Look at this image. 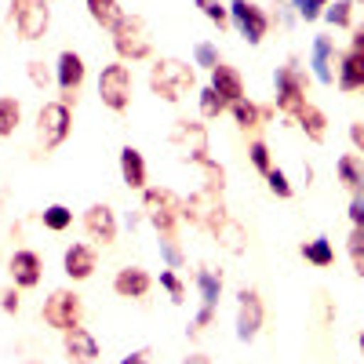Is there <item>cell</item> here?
Masks as SVG:
<instances>
[{
	"mask_svg": "<svg viewBox=\"0 0 364 364\" xmlns=\"http://www.w3.org/2000/svg\"><path fill=\"white\" fill-rule=\"evenodd\" d=\"M29 364H33V360H29Z\"/></svg>",
	"mask_w": 364,
	"mask_h": 364,
	"instance_id": "53",
	"label": "cell"
},
{
	"mask_svg": "<svg viewBox=\"0 0 364 364\" xmlns=\"http://www.w3.org/2000/svg\"><path fill=\"white\" fill-rule=\"evenodd\" d=\"M248 154H252V164H255V171H262V175H269V171H273V161H269V146H266V142H252V146H248Z\"/></svg>",
	"mask_w": 364,
	"mask_h": 364,
	"instance_id": "42",
	"label": "cell"
},
{
	"mask_svg": "<svg viewBox=\"0 0 364 364\" xmlns=\"http://www.w3.org/2000/svg\"><path fill=\"white\" fill-rule=\"evenodd\" d=\"M84 230L91 233V240H99V245H113V240H117L113 208H109V204H91V208L84 211Z\"/></svg>",
	"mask_w": 364,
	"mask_h": 364,
	"instance_id": "14",
	"label": "cell"
},
{
	"mask_svg": "<svg viewBox=\"0 0 364 364\" xmlns=\"http://www.w3.org/2000/svg\"><path fill=\"white\" fill-rule=\"evenodd\" d=\"M84 84V58L77 55V51H63L58 55V87L66 91V106L77 99V87Z\"/></svg>",
	"mask_w": 364,
	"mask_h": 364,
	"instance_id": "16",
	"label": "cell"
},
{
	"mask_svg": "<svg viewBox=\"0 0 364 364\" xmlns=\"http://www.w3.org/2000/svg\"><path fill=\"white\" fill-rule=\"evenodd\" d=\"M350 223L353 226H364V197H353L350 200Z\"/></svg>",
	"mask_w": 364,
	"mask_h": 364,
	"instance_id": "47",
	"label": "cell"
},
{
	"mask_svg": "<svg viewBox=\"0 0 364 364\" xmlns=\"http://www.w3.org/2000/svg\"><path fill=\"white\" fill-rule=\"evenodd\" d=\"M353 4H364V0H353Z\"/></svg>",
	"mask_w": 364,
	"mask_h": 364,
	"instance_id": "52",
	"label": "cell"
},
{
	"mask_svg": "<svg viewBox=\"0 0 364 364\" xmlns=\"http://www.w3.org/2000/svg\"><path fill=\"white\" fill-rule=\"evenodd\" d=\"M336 171H339V182L353 197H364V157L360 154H343Z\"/></svg>",
	"mask_w": 364,
	"mask_h": 364,
	"instance_id": "22",
	"label": "cell"
},
{
	"mask_svg": "<svg viewBox=\"0 0 364 364\" xmlns=\"http://www.w3.org/2000/svg\"><path fill=\"white\" fill-rule=\"evenodd\" d=\"M149 288H154V281H149V273L142 266H124L117 273V281H113V291L120 299H142Z\"/></svg>",
	"mask_w": 364,
	"mask_h": 364,
	"instance_id": "18",
	"label": "cell"
},
{
	"mask_svg": "<svg viewBox=\"0 0 364 364\" xmlns=\"http://www.w3.org/2000/svg\"><path fill=\"white\" fill-rule=\"evenodd\" d=\"M113 48H117L120 58H132V63H139V58H149L154 44H149L146 22H142L139 15H124V18H120V26L113 29Z\"/></svg>",
	"mask_w": 364,
	"mask_h": 364,
	"instance_id": "6",
	"label": "cell"
},
{
	"mask_svg": "<svg viewBox=\"0 0 364 364\" xmlns=\"http://www.w3.org/2000/svg\"><path fill=\"white\" fill-rule=\"evenodd\" d=\"M18 120H22V106L15 99H8V95H0V139L15 135Z\"/></svg>",
	"mask_w": 364,
	"mask_h": 364,
	"instance_id": "29",
	"label": "cell"
},
{
	"mask_svg": "<svg viewBox=\"0 0 364 364\" xmlns=\"http://www.w3.org/2000/svg\"><path fill=\"white\" fill-rule=\"evenodd\" d=\"M266 182H269V193H273V197H281V200L291 197V182H288V175H284L281 168H273V171L266 175Z\"/></svg>",
	"mask_w": 364,
	"mask_h": 364,
	"instance_id": "39",
	"label": "cell"
},
{
	"mask_svg": "<svg viewBox=\"0 0 364 364\" xmlns=\"http://www.w3.org/2000/svg\"><path fill=\"white\" fill-rule=\"evenodd\" d=\"M120 364H154V350H135V353H128L124 360H120Z\"/></svg>",
	"mask_w": 364,
	"mask_h": 364,
	"instance_id": "45",
	"label": "cell"
},
{
	"mask_svg": "<svg viewBox=\"0 0 364 364\" xmlns=\"http://www.w3.org/2000/svg\"><path fill=\"white\" fill-rule=\"evenodd\" d=\"M350 142L357 146V154H364V120H353L350 124Z\"/></svg>",
	"mask_w": 364,
	"mask_h": 364,
	"instance_id": "46",
	"label": "cell"
},
{
	"mask_svg": "<svg viewBox=\"0 0 364 364\" xmlns=\"http://www.w3.org/2000/svg\"><path fill=\"white\" fill-rule=\"evenodd\" d=\"M193 58H197V66H204V70H215L219 66V51H215V44H208V41H197Z\"/></svg>",
	"mask_w": 364,
	"mask_h": 364,
	"instance_id": "41",
	"label": "cell"
},
{
	"mask_svg": "<svg viewBox=\"0 0 364 364\" xmlns=\"http://www.w3.org/2000/svg\"><path fill=\"white\" fill-rule=\"evenodd\" d=\"M11 22L22 41H41L51 26V0H11Z\"/></svg>",
	"mask_w": 364,
	"mask_h": 364,
	"instance_id": "4",
	"label": "cell"
},
{
	"mask_svg": "<svg viewBox=\"0 0 364 364\" xmlns=\"http://www.w3.org/2000/svg\"><path fill=\"white\" fill-rule=\"evenodd\" d=\"M197 291H200V310L215 314L219 295H223V277L215 269H197Z\"/></svg>",
	"mask_w": 364,
	"mask_h": 364,
	"instance_id": "24",
	"label": "cell"
},
{
	"mask_svg": "<svg viewBox=\"0 0 364 364\" xmlns=\"http://www.w3.org/2000/svg\"><path fill=\"white\" fill-rule=\"evenodd\" d=\"M266 310H262V299L255 288H240L237 291V339L240 343H252L259 331H262Z\"/></svg>",
	"mask_w": 364,
	"mask_h": 364,
	"instance_id": "10",
	"label": "cell"
},
{
	"mask_svg": "<svg viewBox=\"0 0 364 364\" xmlns=\"http://www.w3.org/2000/svg\"><path fill=\"white\" fill-rule=\"evenodd\" d=\"M63 346H66V357L73 360V364H91L99 357V343H95V336H91L87 328H70V331H63Z\"/></svg>",
	"mask_w": 364,
	"mask_h": 364,
	"instance_id": "15",
	"label": "cell"
},
{
	"mask_svg": "<svg viewBox=\"0 0 364 364\" xmlns=\"http://www.w3.org/2000/svg\"><path fill=\"white\" fill-rule=\"evenodd\" d=\"M0 310H4V314H18V291L15 288L0 291Z\"/></svg>",
	"mask_w": 364,
	"mask_h": 364,
	"instance_id": "44",
	"label": "cell"
},
{
	"mask_svg": "<svg viewBox=\"0 0 364 364\" xmlns=\"http://www.w3.org/2000/svg\"><path fill=\"white\" fill-rule=\"evenodd\" d=\"M357 346H360V353H364V331H360V339H357Z\"/></svg>",
	"mask_w": 364,
	"mask_h": 364,
	"instance_id": "50",
	"label": "cell"
},
{
	"mask_svg": "<svg viewBox=\"0 0 364 364\" xmlns=\"http://www.w3.org/2000/svg\"><path fill=\"white\" fill-rule=\"evenodd\" d=\"M273 87H277V109L284 117H299L306 109V73L295 63H288L273 73Z\"/></svg>",
	"mask_w": 364,
	"mask_h": 364,
	"instance_id": "3",
	"label": "cell"
},
{
	"mask_svg": "<svg viewBox=\"0 0 364 364\" xmlns=\"http://www.w3.org/2000/svg\"><path fill=\"white\" fill-rule=\"evenodd\" d=\"M197 8L204 11V18H211L219 29H226V22H230V8L223 4V0H197Z\"/></svg>",
	"mask_w": 364,
	"mask_h": 364,
	"instance_id": "36",
	"label": "cell"
},
{
	"mask_svg": "<svg viewBox=\"0 0 364 364\" xmlns=\"http://www.w3.org/2000/svg\"><path fill=\"white\" fill-rule=\"evenodd\" d=\"M26 73H29V80H33L37 87H48V80H51V73L44 70V63H37V58H33V63L26 66Z\"/></svg>",
	"mask_w": 364,
	"mask_h": 364,
	"instance_id": "43",
	"label": "cell"
},
{
	"mask_svg": "<svg viewBox=\"0 0 364 364\" xmlns=\"http://www.w3.org/2000/svg\"><path fill=\"white\" fill-rule=\"evenodd\" d=\"M200 171H204V190L208 193H223L226 190V168L223 164H215V161H200Z\"/></svg>",
	"mask_w": 364,
	"mask_h": 364,
	"instance_id": "32",
	"label": "cell"
},
{
	"mask_svg": "<svg viewBox=\"0 0 364 364\" xmlns=\"http://www.w3.org/2000/svg\"><path fill=\"white\" fill-rule=\"evenodd\" d=\"M168 142H171L175 149H182V157H190V161H197V164L208 157V128L197 124V120H175Z\"/></svg>",
	"mask_w": 364,
	"mask_h": 364,
	"instance_id": "12",
	"label": "cell"
},
{
	"mask_svg": "<svg viewBox=\"0 0 364 364\" xmlns=\"http://www.w3.org/2000/svg\"><path fill=\"white\" fill-rule=\"evenodd\" d=\"M182 219H186L190 226H197V230L219 233L223 223L230 219V215H226V208H223V193H208V190H200V193L186 197V200H182Z\"/></svg>",
	"mask_w": 364,
	"mask_h": 364,
	"instance_id": "2",
	"label": "cell"
},
{
	"mask_svg": "<svg viewBox=\"0 0 364 364\" xmlns=\"http://www.w3.org/2000/svg\"><path fill=\"white\" fill-rule=\"evenodd\" d=\"M182 364H211V360H208L204 353H190V357H186V360H182Z\"/></svg>",
	"mask_w": 364,
	"mask_h": 364,
	"instance_id": "49",
	"label": "cell"
},
{
	"mask_svg": "<svg viewBox=\"0 0 364 364\" xmlns=\"http://www.w3.org/2000/svg\"><path fill=\"white\" fill-rule=\"evenodd\" d=\"M339 58H336V48H331V41L328 37H317L314 41V55H310V66H314V77L321 80V84H336V66Z\"/></svg>",
	"mask_w": 364,
	"mask_h": 364,
	"instance_id": "20",
	"label": "cell"
},
{
	"mask_svg": "<svg viewBox=\"0 0 364 364\" xmlns=\"http://www.w3.org/2000/svg\"><path fill=\"white\" fill-rule=\"evenodd\" d=\"M142 211L146 219L157 226V233H175L178 219H182V200L171 193V190H146L142 193Z\"/></svg>",
	"mask_w": 364,
	"mask_h": 364,
	"instance_id": "7",
	"label": "cell"
},
{
	"mask_svg": "<svg viewBox=\"0 0 364 364\" xmlns=\"http://www.w3.org/2000/svg\"><path fill=\"white\" fill-rule=\"evenodd\" d=\"M87 15H91V22H99L102 29H117L120 18H124V11H120L117 0H87Z\"/></svg>",
	"mask_w": 364,
	"mask_h": 364,
	"instance_id": "25",
	"label": "cell"
},
{
	"mask_svg": "<svg viewBox=\"0 0 364 364\" xmlns=\"http://www.w3.org/2000/svg\"><path fill=\"white\" fill-rule=\"evenodd\" d=\"M230 18L237 22L240 37L248 44H262L266 29H269V15L259 4H252V0H230Z\"/></svg>",
	"mask_w": 364,
	"mask_h": 364,
	"instance_id": "11",
	"label": "cell"
},
{
	"mask_svg": "<svg viewBox=\"0 0 364 364\" xmlns=\"http://www.w3.org/2000/svg\"><path fill=\"white\" fill-rule=\"evenodd\" d=\"M70 128H73V117H70V106L66 102H44L41 113H37V132H41V142L48 149L63 146L70 139Z\"/></svg>",
	"mask_w": 364,
	"mask_h": 364,
	"instance_id": "9",
	"label": "cell"
},
{
	"mask_svg": "<svg viewBox=\"0 0 364 364\" xmlns=\"http://www.w3.org/2000/svg\"><path fill=\"white\" fill-rule=\"evenodd\" d=\"M215 237H219V245H223L226 252L240 255V252H245V240H248V230L240 226V223H233V219H226V223H223V230H219Z\"/></svg>",
	"mask_w": 364,
	"mask_h": 364,
	"instance_id": "28",
	"label": "cell"
},
{
	"mask_svg": "<svg viewBox=\"0 0 364 364\" xmlns=\"http://www.w3.org/2000/svg\"><path fill=\"white\" fill-rule=\"evenodd\" d=\"M63 266H66V277H70V281H87L91 273H95V266H99L95 248H87V245H70L66 255H63Z\"/></svg>",
	"mask_w": 364,
	"mask_h": 364,
	"instance_id": "17",
	"label": "cell"
},
{
	"mask_svg": "<svg viewBox=\"0 0 364 364\" xmlns=\"http://www.w3.org/2000/svg\"><path fill=\"white\" fill-rule=\"evenodd\" d=\"M132 87H135V80H132V70H128L124 63H113V66H106V70L99 73V99H102V106L113 109V113H124V109H128Z\"/></svg>",
	"mask_w": 364,
	"mask_h": 364,
	"instance_id": "5",
	"label": "cell"
},
{
	"mask_svg": "<svg viewBox=\"0 0 364 364\" xmlns=\"http://www.w3.org/2000/svg\"><path fill=\"white\" fill-rule=\"evenodd\" d=\"M230 109H233V117H237V124H240V128H259V124H262V109H259L255 102H248V95H245V99H237Z\"/></svg>",
	"mask_w": 364,
	"mask_h": 364,
	"instance_id": "31",
	"label": "cell"
},
{
	"mask_svg": "<svg viewBox=\"0 0 364 364\" xmlns=\"http://www.w3.org/2000/svg\"><path fill=\"white\" fill-rule=\"evenodd\" d=\"M302 259L314 262V266H331L336 262V248H331L328 237H317V240H306V245H302Z\"/></svg>",
	"mask_w": 364,
	"mask_h": 364,
	"instance_id": "27",
	"label": "cell"
},
{
	"mask_svg": "<svg viewBox=\"0 0 364 364\" xmlns=\"http://www.w3.org/2000/svg\"><path fill=\"white\" fill-rule=\"evenodd\" d=\"M8 273H11V281L15 288H37L41 284V273H44V262L37 252H15L11 262H8Z\"/></svg>",
	"mask_w": 364,
	"mask_h": 364,
	"instance_id": "13",
	"label": "cell"
},
{
	"mask_svg": "<svg viewBox=\"0 0 364 364\" xmlns=\"http://www.w3.org/2000/svg\"><path fill=\"white\" fill-rule=\"evenodd\" d=\"M161 255H164L168 269H178L182 266V248H178V240L171 233H161Z\"/></svg>",
	"mask_w": 364,
	"mask_h": 364,
	"instance_id": "37",
	"label": "cell"
},
{
	"mask_svg": "<svg viewBox=\"0 0 364 364\" xmlns=\"http://www.w3.org/2000/svg\"><path fill=\"white\" fill-rule=\"evenodd\" d=\"M211 87H215L219 91V95L233 106L237 99H245V77H240L233 66H215V70H211Z\"/></svg>",
	"mask_w": 364,
	"mask_h": 364,
	"instance_id": "19",
	"label": "cell"
},
{
	"mask_svg": "<svg viewBox=\"0 0 364 364\" xmlns=\"http://www.w3.org/2000/svg\"><path fill=\"white\" fill-rule=\"evenodd\" d=\"M328 4H331V0H295V11H299V18L314 22V18H321L328 11Z\"/></svg>",
	"mask_w": 364,
	"mask_h": 364,
	"instance_id": "38",
	"label": "cell"
},
{
	"mask_svg": "<svg viewBox=\"0 0 364 364\" xmlns=\"http://www.w3.org/2000/svg\"><path fill=\"white\" fill-rule=\"evenodd\" d=\"M0 204H4V190H0Z\"/></svg>",
	"mask_w": 364,
	"mask_h": 364,
	"instance_id": "51",
	"label": "cell"
},
{
	"mask_svg": "<svg viewBox=\"0 0 364 364\" xmlns=\"http://www.w3.org/2000/svg\"><path fill=\"white\" fill-rule=\"evenodd\" d=\"M324 18L331 26H339V29H350L353 26V0H336V4H328Z\"/></svg>",
	"mask_w": 364,
	"mask_h": 364,
	"instance_id": "33",
	"label": "cell"
},
{
	"mask_svg": "<svg viewBox=\"0 0 364 364\" xmlns=\"http://www.w3.org/2000/svg\"><path fill=\"white\" fill-rule=\"evenodd\" d=\"M161 288L171 295V302H182V299H186V284L178 281L175 269H164V273H161Z\"/></svg>",
	"mask_w": 364,
	"mask_h": 364,
	"instance_id": "40",
	"label": "cell"
},
{
	"mask_svg": "<svg viewBox=\"0 0 364 364\" xmlns=\"http://www.w3.org/2000/svg\"><path fill=\"white\" fill-rule=\"evenodd\" d=\"M120 178H124V186H132V190H146V161L135 146L120 149Z\"/></svg>",
	"mask_w": 364,
	"mask_h": 364,
	"instance_id": "23",
	"label": "cell"
},
{
	"mask_svg": "<svg viewBox=\"0 0 364 364\" xmlns=\"http://www.w3.org/2000/svg\"><path fill=\"white\" fill-rule=\"evenodd\" d=\"M41 223H44V230H51V233H63V230H70V223H73V211H70L66 204H51V208H44Z\"/></svg>",
	"mask_w": 364,
	"mask_h": 364,
	"instance_id": "30",
	"label": "cell"
},
{
	"mask_svg": "<svg viewBox=\"0 0 364 364\" xmlns=\"http://www.w3.org/2000/svg\"><path fill=\"white\" fill-rule=\"evenodd\" d=\"M193 84H197V73H193L190 63H182V58H157V66L149 70V87H154V95H161L164 102H178Z\"/></svg>",
	"mask_w": 364,
	"mask_h": 364,
	"instance_id": "1",
	"label": "cell"
},
{
	"mask_svg": "<svg viewBox=\"0 0 364 364\" xmlns=\"http://www.w3.org/2000/svg\"><path fill=\"white\" fill-rule=\"evenodd\" d=\"M295 120H299V128L306 132V139H310V142H324V135H328V117H324L317 106H310V102H306V109H302Z\"/></svg>",
	"mask_w": 364,
	"mask_h": 364,
	"instance_id": "26",
	"label": "cell"
},
{
	"mask_svg": "<svg viewBox=\"0 0 364 364\" xmlns=\"http://www.w3.org/2000/svg\"><path fill=\"white\" fill-rule=\"evenodd\" d=\"M350 51L364 55V26H357V29H353V44H350Z\"/></svg>",
	"mask_w": 364,
	"mask_h": 364,
	"instance_id": "48",
	"label": "cell"
},
{
	"mask_svg": "<svg viewBox=\"0 0 364 364\" xmlns=\"http://www.w3.org/2000/svg\"><path fill=\"white\" fill-rule=\"evenodd\" d=\"M336 70H339L336 80H339L343 91H364V55H357V51L339 55V66Z\"/></svg>",
	"mask_w": 364,
	"mask_h": 364,
	"instance_id": "21",
	"label": "cell"
},
{
	"mask_svg": "<svg viewBox=\"0 0 364 364\" xmlns=\"http://www.w3.org/2000/svg\"><path fill=\"white\" fill-rule=\"evenodd\" d=\"M226 106H230V102H226V99H223V95H219V91L211 87V84L200 91V113H204V117H219Z\"/></svg>",
	"mask_w": 364,
	"mask_h": 364,
	"instance_id": "35",
	"label": "cell"
},
{
	"mask_svg": "<svg viewBox=\"0 0 364 364\" xmlns=\"http://www.w3.org/2000/svg\"><path fill=\"white\" fill-rule=\"evenodd\" d=\"M346 252L353 259V269H357V277H364V226H353L350 240H346Z\"/></svg>",
	"mask_w": 364,
	"mask_h": 364,
	"instance_id": "34",
	"label": "cell"
},
{
	"mask_svg": "<svg viewBox=\"0 0 364 364\" xmlns=\"http://www.w3.org/2000/svg\"><path fill=\"white\" fill-rule=\"evenodd\" d=\"M44 324L55 328V331H70V328H80V314H84V302L77 291H66V288H58L48 295L44 302Z\"/></svg>",
	"mask_w": 364,
	"mask_h": 364,
	"instance_id": "8",
	"label": "cell"
}]
</instances>
